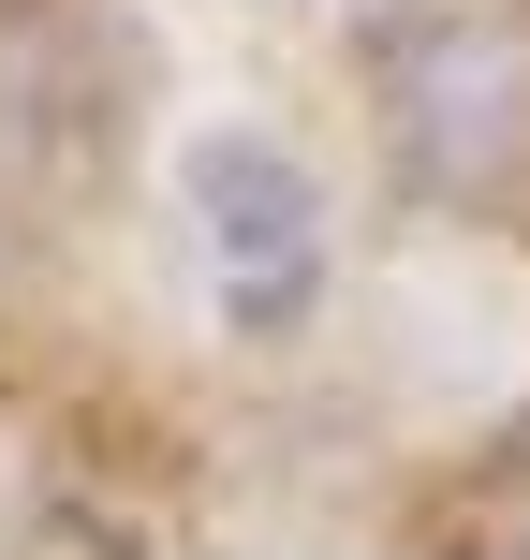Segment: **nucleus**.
I'll return each mask as SVG.
<instances>
[{
  "instance_id": "f03ea898",
  "label": "nucleus",
  "mask_w": 530,
  "mask_h": 560,
  "mask_svg": "<svg viewBox=\"0 0 530 560\" xmlns=\"http://www.w3.org/2000/svg\"><path fill=\"white\" fill-rule=\"evenodd\" d=\"M398 148H413L443 192H502V177L530 163V45L486 15H443L398 45Z\"/></svg>"
},
{
  "instance_id": "f257e3e1",
  "label": "nucleus",
  "mask_w": 530,
  "mask_h": 560,
  "mask_svg": "<svg viewBox=\"0 0 530 560\" xmlns=\"http://www.w3.org/2000/svg\"><path fill=\"white\" fill-rule=\"evenodd\" d=\"M177 192H192V236H207L222 310L236 325H295L309 280H325V192H309V163L266 148V133H207L192 163H177Z\"/></svg>"
}]
</instances>
